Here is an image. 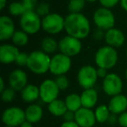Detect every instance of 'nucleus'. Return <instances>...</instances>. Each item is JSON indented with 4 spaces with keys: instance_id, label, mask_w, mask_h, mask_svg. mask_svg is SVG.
Here are the masks:
<instances>
[{
    "instance_id": "obj_1",
    "label": "nucleus",
    "mask_w": 127,
    "mask_h": 127,
    "mask_svg": "<svg viewBox=\"0 0 127 127\" xmlns=\"http://www.w3.org/2000/svg\"><path fill=\"white\" fill-rule=\"evenodd\" d=\"M64 30L68 35L84 39L90 33V22L82 13H70L64 17Z\"/></svg>"
},
{
    "instance_id": "obj_2",
    "label": "nucleus",
    "mask_w": 127,
    "mask_h": 127,
    "mask_svg": "<svg viewBox=\"0 0 127 127\" xmlns=\"http://www.w3.org/2000/svg\"><path fill=\"white\" fill-rule=\"evenodd\" d=\"M51 57L42 50H36L29 54L26 67L35 74H44L50 71Z\"/></svg>"
},
{
    "instance_id": "obj_3",
    "label": "nucleus",
    "mask_w": 127,
    "mask_h": 127,
    "mask_svg": "<svg viewBox=\"0 0 127 127\" xmlns=\"http://www.w3.org/2000/svg\"><path fill=\"white\" fill-rule=\"evenodd\" d=\"M119 60V55L115 49L111 46H104L98 49L95 54V63L98 67L106 70L113 68Z\"/></svg>"
},
{
    "instance_id": "obj_4",
    "label": "nucleus",
    "mask_w": 127,
    "mask_h": 127,
    "mask_svg": "<svg viewBox=\"0 0 127 127\" xmlns=\"http://www.w3.org/2000/svg\"><path fill=\"white\" fill-rule=\"evenodd\" d=\"M25 121V112L17 106L5 109L2 113V122L5 126L20 127Z\"/></svg>"
},
{
    "instance_id": "obj_5",
    "label": "nucleus",
    "mask_w": 127,
    "mask_h": 127,
    "mask_svg": "<svg viewBox=\"0 0 127 127\" xmlns=\"http://www.w3.org/2000/svg\"><path fill=\"white\" fill-rule=\"evenodd\" d=\"M98 78V73H97V68L91 65L83 66L78 70V74H77V80H78V85L84 90L93 88L97 83Z\"/></svg>"
},
{
    "instance_id": "obj_6",
    "label": "nucleus",
    "mask_w": 127,
    "mask_h": 127,
    "mask_svg": "<svg viewBox=\"0 0 127 127\" xmlns=\"http://www.w3.org/2000/svg\"><path fill=\"white\" fill-rule=\"evenodd\" d=\"M93 21L98 29L107 31L113 28L115 24V16L110 9L101 7L94 12Z\"/></svg>"
},
{
    "instance_id": "obj_7",
    "label": "nucleus",
    "mask_w": 127,
    "mask_h": 127,
    "mask_svg": "<svg viewBox=\"0 0 127 127\" xmlns=\"http://www.w3.org/2000/svg\"><path fill=\"white\" fill-rule=\"evenodd\" d=\"M20 26L22 30L28 35L36 34L42 27V20L35 10L27 11L21 17Z\"/></svg>"
},
{
    "instance_id": "obj_8",
    "label": "nucleus",
    "mask_w": 127,
    "mask_h": 127,
    "mask_svg": "<svg viewBox=\"0 0 127 127\" xmlns=\"http://www.w3.org/2000/svg\"><path fill=\"white\" fill-rule=\"evenodd\" d=\"M71 67V57L66 56L63 54H56L51 59L50 72L55 76L65 75Z\"/></svg>"
},
{
    "instance_id": "obj_9",
    "label": "nucleus",
    "mask_w": 127,
    "mask_h": 127,
    "mask_svg": "<svg viewBox=\"0 0 127 127\" xmlns=\"http://www.w3.org/2000/svg\"><path fill=\"white\" fill-rule=\"evenodd\" d=\"M42 28L51 35H56L64 30V18L58 13H50L42 19Z\"/></svg>"
},
{
    "instance_id": "obj_10",
    "label": "nucleus",
    "mask_w": 127,
    "mask_h": 127,
    "mask_svg": "<svg viewBox=\"0 0 127 127\" xmlns=\"http://www.w3.org/2000/svg\"><path fill=\"white\" fill-rule=\"evenodd\" d=\"M102 88L105 94L110 97L121 94L123 91V80L117 74L111 73L103 80Z\"/></svg>"
},
{
    "instance_id": "obj_11",
    "label": "nucleus",
    "mask_w": 127,
    "mask_h": 127,
    "mask_svg": "<svg viewBox=\"0 0 127 127\" xmlns=\"http://www.w3.org/2000/svg\"><path fill=\"white\" fill-rule=\"evenodd\" d=\"M59 92L60 90L54 80H51V79L44 80L39 86L40 99L44 103L47 105L58 99Z\"/></svg>"
},
{
    "instance_id": "obj_12",
    "label": "nucleus",
    "mask_w": 127,
    "mask_h": 127,
    "mask_svg": "<svg viewBox=\"0 0 127 127\" xmlns=\"http://www.w3.org/2000/svg\"><path fill=\"white\" fill-rule=\"evenodd\" d=\"M58 49L63 55L72 57L81 52L82 43L79 39H77L71 35H66L58 42Z\"/></svg>"
},
{
    "instance_id": "obj_13",
    "label": "nucleus",
    "mask_w": 127,
    "mask_h": 127,
    "mask_svg": "<svg viewBox=\"0 0 127 127\" xmlns=\"http://www.w3.org/2000/svg\"><path fill=\"white\" fill-rule=\"evenodd\" d=\"M75 122L79 127H93L97 122L95 112L92 109L82 107L75 112Z\"/></svg>"
},
{
    "instance_id": "obj_14",
    "label": "nucleus",
    "mask_w": 127,
    "mask_h": 127,
    "mask_svg": "<svg viewBox=\"0 0 127 127\" xmlns=\"http://www.w3.org/2000/svg\"><path fill=\"white\" fill-rule=\"evenodd\" d=\"M9 85L16 92H21L28 85V77L22 69H15L9 75Z\"/></svg>"
},
{
    "instance_id": "obj_15",
    "label": "nucleus",
    "mask_w": 127,
    "mask_h": 127,
    "mask_svg": "<svg viewBox=\"0 0 127 127\" xmlns=\"http://www.w3.org/2000/svg\"><path fill=\"white\" fill-rule=\"evenodd\" d=\"M105 40L108 46L112 48H119L125 43L126 36L120 30L112 28L105 33Z\"/></svg>"
},
{
    "instance_id": "obj_16",
    "label": "nucleus",
    "mask_w": 127,
    "mask_h": 127,
    "mask_svg": "<svg viewBox=\"0 0 127 127\" xmlns=\"http://www.w3.org/2000/svg\"><path fill=\"white\" fill-rule=\"evenodd\" d=\"M17 47L11 44H3L0 46V62L3 64H10L16 62L19 55Z\"/></svg>"
},
{
    "instance_id": "obj_17",
    "label": "nucleus",
    "mask_w": 127,
    "mask_h": 127,
    "mask_svg": "<svg viewBox=\"0 0 127 127\" xmlns=\"http://www.w3.org/2000/svg\"><path fill=\"white\" fill-rule=\"evenodd\" d=\"M107 105L110 109L111 113L119 116L127 111V97L122 94L113 96L111 98Z\"/></svg>"
},
{
    "instance_id": "obj_18",
    "label": "nucleus",
    "mask_w": 127,
    "mask_h": 127,
    "mask_svg": "<svg viewBox=\"0 0 127 127\" xmlns=\"http://www.w3.org/2000/svg\"><path fill=\"white\" fill-rule=\"evenodd\" d=\"M15 33L14 22L10 17L2 16L0 17V40L5 41L12 38Z\"/></svg>"
},
{
    "instance_id": "obj_19",
    "label": "nucleus",
    "mask_w": 127,
    "mask_h": 127,
    "mask_svg": "<svg viewBox=\"0 0 127 127\" xmlns=\"http://www.w3.org/2000/svg\"><path fill=\"white\" fill-rule=\"evenodd\" d=\"M82 102V107L88 109H92L95 107L98 100V92L94 88L85 89L80 94Z\"/></svg>"
},
{
    "instance_id": "obj_20",
    "label": "nucleus",
    "mask_w": 127,
    "mask_h": 127,
    "mask_svg": "<svg viewBox=\"0 0 127 127\" xmlns=\"http://www.w3.org/2000/svg\"><path fill=\"white\" fill-rule=\"evenodd\" d=\"M24 112H25V120L31 122V124L38 123L44 115L43 108L37 104H31L28 105Z\"/></svg>"
},
{
    "instance_id": "obj_21",
    "label": "nucleus",
    "mask_w": 127,
    "mask_h": 127,
    "mask_svg": "<svg viewBox=\"0 0 127 127\" xmlns=\"http://www.w3.org/2000/svg\"><path fill=\"white\" fill-rule=\"evenodd\" d=\"M21 97L23 100L26 103H31L37 101L40 99V93H39V87L33 85V84H28L22 91H21Z\"/></svg>"
},
{
    "instance_id": "obj_22",
    "label": "nucleus",
    "mask_w": 127,
    "mask_h": 127,
    "mask_svg": "<svg viewBox=\"0 0 127 127\" xmlns=\"http://www.w3.org/2000/svg\"><path fill=\"white\" fill-rule=\"evenodd\" d=\"M48 111L51 115L55 117H63L68 110L64 100L57 99L56 100L48 104Z\"/></svg>"
},
{
    "instance_id": "obj_23",
    "label": "nucleus",
    "mask_w": 127,
    "mask_h": 127,
    "mask_svg": "<svg viewBox=\"0 0 127 127\" xmlns=\"http://www.w3.org/2000/svg\"><path fill=\"white\" fill-rule=\"evenodd\" d=\"M64 103L66 105L68 111L76 112L80 108H82V102L80 95L77 94H70L64 99Z\"/></svg>"
},
{
    "instance_id": "obj_24",
    "label": "nucleus",
    "mask_w": 127,
    "mask_h": 127,
    "mask_svg": "<svg viewBox=\"0 0 127 127\" xmlns=\"http://www.w3.org/2000/svg\"><path fill=\"white\" fill-rule=\"evenodd\" d=\"M94 112H95L97 122L100 123V124L107 122L109 119V117H110V115H111L110 109H109L108 105H98L95 109Z\"/></svg>"
},
{
    "instance_id": "obj_25",
    "label": "nucleus",
    "mask_w": 127,
    "mask_h": 127,
    "mask_svg": "<svg viewBox=\"0 0 127 127\" xmlns=\"http://www.w3.org/2000/svg\"><path fill=\"white\" fill-rule=\"evenodd\" d=\"M42 51L46 54H52L58 49V43L52 37H45L41 42Z\"/></svg>"
},
{
    "instance_id": "obj_26",
    "label": "nucleus",
    "mask_w": 127,
    "mask_h": 127,
    "mask_svg": "<svg viewBox=\"0 0 127 127\" xmlns=\"http://www.w3.org/2000/svg\"><path fill=\"white\" fill-rule=\"evenodd\" d=\"M11 41L16 46H24L29 42V36L28 34H26L23 30H17L14 33Z\"/></svg>"
},
{
    "instance_id": "obj_27",
    "label": "nucleus",
    "mask_w": 127,
    "mask_h": 127,
    "mask_svg": "<svg viewBox=\"0 0 127 127\" xmlns=\"http://www.w3.org/2000/svg\"><path fill=\"white\" fill-rule=\"evenodd\" d=\"M9 12L10 13V15L12 16H21L22 17L25 12H27L24 5L23 4L22 2L16 1L11 3L9 5Z\"/></svg>"
},
{
    "instance_id": "obj_28",
    "label": "nucleus",
    "mask_w": 127,
    "mask_h": 127,
    "mask_svg": "<svg viewBox=\"0 0 127 127\" xmlns=\"http://www.w3.org/2000/svg\"><path fill=\"white\" fill-rule=\"evenodd\" d=\"M85 0H70L67 5V9L70 13H80L85 8Z\"/></svg>"
},
{
    "instance_id": "obj_29",
    "label": "nucleus",
    "mask_w": 127,
    "mask_h": 127,
    "mask_svg": "<svg viewBox=\"0 0 127 127\" xmlns=\"http://www.w3.org/2000/svg\"><path fill=\"white\" fill-rule=\"evenodd\" d=\"M15 96L16 91H14L10 87L5 88V90L1 93V99L5 103H10V102L13 101V99H15Z\"/></svg>"
},
{
    "instance_id": "obj_30",
    "label": "nucleus",
    "mask_w": 127,
    "mask_h": 127,
    "mask_svg": "<svg viewBox=\"0 0 127 127\" xmlns=\"http://www.w3.org/2000/svg\"><path fill=\"white\" fill-rule=\"evenodd\" d=\"M35 11L37 12V14L39 17H41V16L44 17H46V16L50 14V4L48 3H45V2L38 3Z\"/></svg>"
},
{
    "instance_id": "obj_31",
    "label": "nucleus",
    "mask_w": 127,
    "mask_h": 127,
    "mask_svg": "<svg viewBox=\"0 0 127 127\" xmlns=\"http://www.w3.org/2000/svg\"><path fill=\"white\" fill-rule=\"evenodd\" d=\"M54 80L60 91L66 90L68 88V87H69V80L65 75L57 76Z\"/></svg>"
},
{
    "instance_id": "obj_32",
    "label": "nucleus",
    "mask_w": 127,
    "mask_h": 127,
    "mask_svg": "<svg viewBox=\"0 0 127 127\" xmlns=\"http://www.w3.org/2000/svg\"><path fill=\"white\" fill-rule=\"evenodd\" d=\"M28 58H29V55L24 52H20L17 56V60H16V63L19 67H24V66H27Z\"/></svg>"
},
{
    "instance_id": "obj_33",
    "label": "nucleus",
    "mask_w": 127,
    "mask_h": 127,
    "mask_svg": "<svg viewBox=\"0 0 127 127\" xmlns=\"http://www.w3.org/2000/svg\"><path fill=\"white\" fill-rule=\"evenodd\" d=\"M21 2H22L23 4L24 5V7H25L27 11L35 10L37 4H38V3H37V0H22Z\"/></svg>"
},
{
    "instance_id": "obj_34",
    "label": "nucleus",
    "mask_w": 127,
    "mask_h": 127,
    "mask_svg": "<svg viewBox=\"0 0 127 127\" xmlns=\"http://www.w3.org/2000/svg\"><path fill=\"white\" fill-rule=\"evenodd\" d=\"M119 2H120V0H99V3H101L102 6L107 9L113 8L119 3Z\"/></svg>"
},
{
    "instance_id": "obj_35",
    "label": "nucleus",
    "mask_w": 127,
    "mask_h": 127,
    "mask_svg": "<svg viewBox=\"0 0 127 127\" xmlns=\"http://www.w3.org/2000/svg\"><path fill=\"white\" fill-rule=\"evenodd\" d=\"M118 123L121 127H127V111L119 115Z\"/></svg>"
},
{
    "instance_id": "obj_36",
    "label": "nucleus",
    "mask_w": 127,
    "mask_h": 127,
    "mask_svg": "<svg viewBox=\"0 0 127 127\" xmlns=\"http://www.w3.org/2000/svg\"><path fill=\"white\" fill-rule=\"evenodd\" d=\"M65 122H71V121H75V112L71 111H67L63 116Z\"/></svg>"
},
{
    "instance_id": "obj_37",
    "label": "nucleus",
    "mask_w": 127,
    "mask_h": 127,
    "mask_svg": "<svg viewBox=\"0 0 127 127\" xmlns=\"http://www.w3.org/2000/svg\"><path fill=\"white\" fill-rule=\"evenodd\" d=\"M97 73H98V77L101 79H105V77L108 75V73H107V70L105 68H101V67H98L97 69Z\"/></svg>"
},
{
    "instance_id": "obj_38",
    "label": "nucleus",
    "mask_w": 127,
    "mask_h": 127,
    "mask_svg": "<svg viewBox=\"0 0 127 127\" xmlns=\"http://www.w3.org/2000/svg\"><path fill=\"white\" fill-rule=\"evenodd\" d=\"M94 38L97 39V40H100L102 39L103 37H105V34H104V30H100V29H98L95 32H94V35H93Z\"/></svg>"
},
{
    "instance_id": "obj_39",
    "label": "nucleus",
    "mask_w": 127,
    "mask_h": 127,
    "mask_svg": "<svg viewBox=\"0 0 127 127\" xmlns=\"http://www.w3.org/2000/svg\"><path fill=\"white\" fill-rule=\"evenodd\" d=\"M118 120H119V117H118V115L111 113V115H110V117H109V119H108L107 122H108L110 125H114L118 122Z\"/></svg>"
},
{
    "instance_id": "obj_40",
    "label": "nucleus",
    "mask_w": 127,
    "mask_h": 127,
    "mask_svg": "<svg viewBox=\"0 0 127 127\" xmlns=\"http://www.w3.org/2000/svg\"><path fill=\"white\" fill-rule=\"evenodd\" d=\"M59 127H79L78 124L75 121H71V122H65L62 123Z\"/></svg>"
},
{
    "instance_id": "obj_41",
    "label": "nucleus",
    "mask_w": 127,
    "mask_h": 127,
    "mask_svg": "<svg viewBox=\"0 0 127 127\" xmlns=\"http://www.w3.org/2000/svg\"><path fill=\"white\" fill-rule=\"evenodd\" d=\"M5 85H4V80H3V79L2 78H0V93H2V92H3V91L5 90Z\"/></svg>"
},
{
    "instance_id": "obj_42",
    "label": "nucleus",
    "mask_w": 127,
    "mask_h": 127,
    "mask_svg": "<svg viewBox=\"0 0 127 127\" xmlns=\"http://www.w3.org/2000/svg\"><path fill=\"white\" fill-rule=\"evenodd\" d=\"M121 7L127 12V0H120Z\"/></svg>"
},
{
    "instance_id": "obj_43",
    "label": "nucleus",
    "mask_w": 127,
    "mask_h": 127,
    "mask_svg": "<svg viewBox=\"0 0 127 127\" xmlns=\"http://www.w3.org/2000/svg\"><path fill=\"white\" fill-rule=\"evenodd\" d=\"M20 127H33V124H31V123L29 122V121L25 120L22 125H21Z\"/></svg>"
},
{
    "instance_id": "obj_44",
    "label": "nucleus",
    "mask_w": 127,
    "mask_h": 127,
    "mask_svg": "<svg viewBox=\"0 0 127 127\" xmlns=\"http://www.w3.org/2000/svg\"><path fill=\"white\" fill-rule=\"evenodd\" d=\"M6 1L7 0H0V9H1V10H3V8L5 7Z\"/></svg>"
},
{
    "instance_id": "obj_45",
    "label": "nucleus",
    "mask_w": 127,
    "mask_h": 127,
    "mask_svg": "<svg viewBox=\"0 0 127 127\" xmlns=\"http://www.w3.org/2000/svg\"><path fill=\"white\" fill-rule=\"evenodd\" d=\"M85 1H87V2H90V3H93V2L97 1V0H85Z\"/></svg>"
},
{
    "instance_id": "obj_46",
    "label": "nucleus",
    "mask_w": 127,
    "mask_h": 127,
    "mask_svg": "<svg viewBox=\"0 0 127 127\" xmlns=\"http://www.w3.org/2000/svg\"><path fill=\"white\" fill-rule=\"evenodd\" d=\"M126 80H127V68H126Z\"/></svg>"
},
{
    "instance_id": "obj_47",
    "label": "nucleus",
    "mask_w": 127,
    "mask_h": 127,
    "mask_svg": "<svg viewBox=\"0 0 127 127\" xmlns=\"http://www.w3.org/2000/svg\"><path fill=\"white\" fill-rule=\"evenodd\" d=\"M4 127H10V126H4Z\"/></svg>"
},
{
    "instance_id": "obj_48",
    "label": "nucleus",
    "mask_w": 127,
    "mask_h": 127,
    "mask_svg": "<svg viewBox=\"0 0 127 127\" xmlns=\"http://www.w3.org/2000/svg\"><path fill=\"white\" fill-rule=\"evenodd\" d=\"M126 55H127V49H126Z\"/></svg>"
},
{
    "instance_id": "obj_49",
    "label": "nucleus",
    "mask_w": 127,
    "mask_h": 127,
    "mask_svg": "<svg viewBox=\"0 0 127 127\" xmlns=\"http://www.w3.org/2000/svg\"><path fill=\"white\" fill-rule=\"evenodd\" d=\"M16 1H17V0H16Z\"/></svg>"
}]
</instances>
